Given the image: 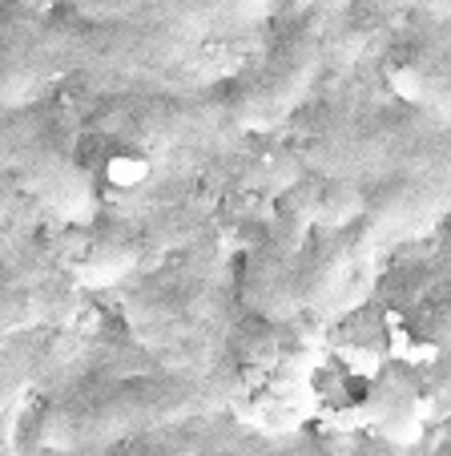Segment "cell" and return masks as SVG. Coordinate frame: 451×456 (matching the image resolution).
<instances>
[{
  "instance_id": "1",
  "label": "cell",
  "mask_w": 451,
  "mask_h": 456,
  "mask_svg": "<svg viewBox=\"0 0 451 456\" xmlns=\"http://www.w3.org/2000/svg\"><path fill=\"white\" fill-rule=\"evenodd\" d=\"M205 28L178 20L109 17L57 4L36 17V65L44 81L89 77V81H145L178 69L194 57Z\"/></svg>"
},
{
  "instance_id": "13",
  "label": "cell",
  "mask_w": 451,
  "mask_h": 456,
  "mask_svg": "<svg viewBox=\"0 0 451 456\" xmlns=\"http://www.w3.org/2000/svg\"><path fill=\"white\" fill-rule=\"evenodd\" d=\"M387 81L395 86L399 102L431 110L439 118L447 113V37L439 20H419L391 45Z\"/></svg>"
},
{
  "instance_id": "10",
  "label": "cell",
  "mask_w": 451,
  "mask_h": 456,
  "mask_svg": "<svg viewBox=\"0 0 451 456\" xmlns=\"http://www.w3.org/2000/svg\"><path fill=\"white\" fill-rule=\"evenodd\" d=\"M451 174L447 162L407 166V170H387L363 182V226L379 234H411L439 223L447 210Z\"/></svg>"
},
{
  "instance_id": "9",
  "label": "cell",
  "mask_w": 451,
  "mask_h": 456,
  "mask_svg": "<svg viewBox=\"0 0 451 456\" xmlns=\"http://www.w3.org/2000/svg\"><path fill=\"white\" fill-rule=\"evenodd\" d=\"M218 303V263L210 255H186L165 275L145 279L125 295L137 336L154 347L202 344Z\"/></svg>"
},
{
  "instance_id": "16",
  "label": "cell",
  "mask_w": 451,
  "mask_h": 456,
  "mask_svg": "<svg viewBox=\"0 0 451 456\" xmlns=\"http://www.w3.org/2000/svg\"><path fill=\"white\" fill-rule=\"evenodd\" d=\"M81 12H109V17H145V20H178V25L205 28L221 17L226 0H60Z\"/></svg>"
},
{
  "instance_id": "14",
  "label": "cell",
  "mask_w": 451,
  "mask_h": 456,
  "mask_svg": "<svg viewBox=\"0 0 451 456\" xmlns=\"http://www.w3.org/2000/svg\"><path fill=\"white\" fill-rule=\"evenodd\" d=\"M358 215H363V182L323 170H307L298 182H290L278 194V202H274V218L298 226V231L358 223Z\"/></svg>"
},
{
  "instance_id": "4",
  "label": "cell",
  "mask_w": 451,
  "mask_h": 456,
  "mask_svg": "<svg viewBox=\"0 0 451 456\" xmlns=\"http://www.w3.org/2000/svg\"><path fill=\"white\" fill-rule=\"evenodd\" d=\"M0 170L9 174L44 218L85 226L101 210L97 178L77 162L65 118L44 102L0 105Z\"/></svg>"
},
{
  "instance_id": "17",
  "label": "cell",
  "mask_w": 451,
  "mask_h": 456,
  "mask_svg": "<svg viewBox=\"0 0 451 456\" xmlns=\"http://www.w3.org/2000/svg\"><path fill=\"white\" fill-rule=\"evenodd\" d=\"M36 218H41V207L28 199L9 174L0 170V234H9V239L12 234H33V231H41Z\"/></svg>"
},
{
  "instance_id": "7",
  "label": "cell",
  "mask_w": 451,
  "mask_h": 456,
  "mask_svg": "<svg viewBox=\"0 0 451 456\" xmlns=\"http://www.w3.org/2000/svg\"><path fill=\"white\" fill-rule=\"evenodd\" d=\"M81 231H85V242L65 267L81 287H101L125 279L149 258L186 250L210 231V215L202 202H165V207L157 202V207L117 210V215L97 210Z\"/></svg>"
},
{
  "instance_id": "12",
  "label": "cell",
  "mask_w": 451,
  "mask_h": 456,
  "mask_svg": "<svg viewBox=\"0 0 451 456\" xmlns=\"http://www.w3.org/2000/svg\"><path fill=\"white\" fill-rule=\"evenodd\" d=\"M298 239H302L298 226L274 218L270 231L246 255L242 275H238V295H242L246 315L270 319V323H290L298 315V295H294Z\"/></svg>"
},
{
  "instance_id": "8",
  "label": "cell",
  "mask_w": 451,
  "mask_h": 456,
  "mask_svg": "<svg viewBox=\"0 0 451 456\" xmlns=\"http://www.w3.org/2000/svg\"><path fill=\"white\" fill-rule=\"evenodd\" d=\"M85 287L41 231L12 234L0 255V336L36 323H68L81 311Z\"/></svg>"
},
{
  "instance_id": "2",
  "label": "cell",
  "mask_w": 451,
  "mask_h": 456,
  "mask_svg": "<svg viewBox=\"0 0 451 456\" xmlns=\"http://www.w3.org/2000/svg\"><path fill=\"white\" fill-rule=\"evenodd\" d=\"M226 387H230L226 376L205 363H178V368L149 371V376L113 379L109 387L81 392L60 408L44 412L36 444L68 448V452L101 448L121 436H137V432L202 412L226 396Z\"/></svg>"
},
{
  "instance_id": "11",
  "label": "cell",
  "mask_w": 451,
  "mask_h": 456,
  "mask_svg": "<svg viewBox=\"0 0 451 456\" xmlns=\"http://www.w3.org/2000/svg\"><path fill=\"white\" fill-rule=\"evenodd\" d=\"M374 234L363 226V218L342 226H310L298 239L294 258V295L298 311H326L350 291V275L358 279L366 247Z\"/></svg>"
},
{
  "instance_id": "5",
  "label": "cell",
  "mask_w": 451,
  "mask_h": 456,
  "mask_svg": "<svg viewBox=\"0 0 451 456\" xmlns=\"http://www.w3.org/2000/svg\"><path fill=\"white\" fill-rule=\"evenodd\" d=\"M97 138L133 150L226 146L242 138L218 81L194 89H121L85 110Z\"/></svg>"
},
{
  "instance_id": "3",
  "label": "cell",
  "mask_w": 451,
  "mask_h": 456,
  "mask_svg": "<svg viewBox=\"0 0 451 456\" xmlns=\"http://www.w3.org/2000/svg\"><path fill=\"white\" fill-rule=\"evenodd\" d=\"M302 162L310 170L366 182L387 170L447 162V126L439 113L411 102L326 110L307 126Z\"/></svg>"
},
{
  "instance_id": "15",
  "label": "cell",
  "mask_w": 451,
  "mask_h": 456,
  "mask_svg": "<svg viewBox=\"0 0 451 456\" xmlns=\"http://www.w3.org/2000/svg\"><path fill=\"white\" fill-rule=\"evenodd\" d=\"M44 86L36 65V12L28 0H0V105L33 102Z\"/></svg>"
},
{
  "instance_id": "6",
  "label": "cell",
  "mask_w": 451,
  "mask_h": 456,
  "mask_svg": "<svg viewBox=\"0 0 451 456\" xmlns=\"http://www.w3.org/2000/svg\"><path fill=\"white\" fill-rule=\"evenodd\" d=\"M326 9L323 4H298L274 20L262 53L242 65L238 73L221 81V94L230 102L238 129H266L290 118L307 89L315 86L323 69V37H326Z\"/></svg>"
}]
</instances>
